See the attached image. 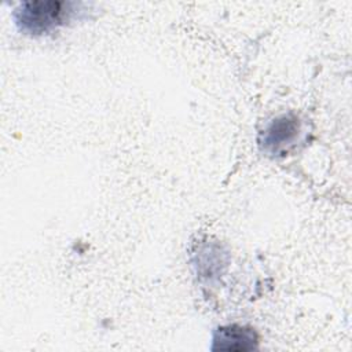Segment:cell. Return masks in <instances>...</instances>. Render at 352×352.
Listing matches in <instances>:
<instances>
[{"label":"cell","mask_w":352,"mask_h":352,"mask_svg":"<svg viewBox=\"0 0 352 352\" xmlns=\"http://www.w3.org/2000/svg\"><path fill=\"white\" fill-rule=\"evenodd\" d=\"M257 334L253 329L239 324L217 327L212 337V351H250L257 346Z\"/></svg>","instance_id":"7a4b0ae2"},{"label":"cell","mask_w":352,"mask_h":352,"mask_svg":"<svg viewBox=\"0 0 352 352\" xmlns=\"http://www.w3.org/2000/svg\"><path fill=\"white\" fill-rule=\"evenodd\" d=\"M298 120L289 114L274 120L264 131L261 144L270 153H278L282 147L289 144L298 135Z\"/></svg>","instance_id":"3957f363"},{"label":"cell","mask_w":352,"mask_h":352,"mask_svg":"<svg viewBox=\"0 0 352 352\" xmlns=\"http://www.w3.org/2000/svg\"><path fill=\"white\" fill-rule=\"evenodd\" d=\"M82 6L76 1H22L14 10L12 18L21 32L40 36L66 25L81 11Z\"/></svg>","instance_id":"6da1fadb"}]
</instances>
